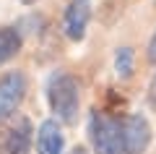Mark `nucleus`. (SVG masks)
Listing matches in <instances>:
<instances>
[{
  "label": "nucleus",
  "instance_id": "39448f33",
  "mask_svg": "<svg viewBox=\"0 0 156 154\" xmlns=\"http://www.w3.org/2000/svg\"><path fill=\"white\" fill-rule=\"evenodd\" d=\"M122 133H125V154H143L151 144V126L143 115H128L122 118Z\"/></svg>",
  "mask_w": 156,
  "mask_h": 154
},
{
  "label": "nucleus",
  "instance_id": "ddd939ff",
  "mask_svg": "<svg viewBox=\"0 0 156 154\" xmlns=\"http://www.w3.org/2000/svg\"><path fill=\"white\" fill-rule=\"evenodd\" d=\"M23 6H34V3H37V0H21Z\"/></svg>",
  "mask_w": 156,
  "mask_h": 154
},
{
  "label": "nucleus",
  "instance_id": "0eeeda50",
  "mask_svg": "<svg viewBox=\"0 0 156 154\" xmlns=\"http://www.w3.org/2000/svg\"><path fill=\"white\" fill-rule=\"evenodd\" d=\"M62 131L57 120H44L37 133V149L39 154H62Z\"/></svg>",
  "mask_w": 156,
  "mask_h": 154
},
{
  "label": "nucleus",
  "instance_id": "423d86ee",
  "mask_svg": "<svg viewBox=\"0 0 156 154\" xmlns=\"http://www.w3.org/2000/svg\"><path fill=\"white\" fill-rule=\"evenodd\" d=\"M91 18V0H70L65 16H62V32L70 42H81L86 37V26Z\"/></svg>",
  "mask_w": 156,
  "mask_h": 154
},
{
  "label": "nucleus",
  "instance_id": "20e7f679",
  "mask_svg": "<svg viewBox=\"0 0 156 154\" xmlns=\"http://www.w3.org/2000/svg\"><path fill=\"white\" fill-rule=\"evenodd\" d=\"M23 97H26V76L21 71L3 73L0 76V123L16 115Z\"/></svg>",
  "mask_w": 156,
  "mask_h": 154
},
{
  "label": "nucleus",
  "instance_id": "f03ea898",
  "mask_svg": "<svg viewBox=\"0 0 156 154\" xmlns=\"http://www.w3.org/2000/svg\"><path fill=\"white\" fill-rule=\"evenodd\" d=\"M89 133H91V144H94L96 154H125L122 118L94 110L89 120Z\"/></svg>",
  "mask_w": 156,
  "mask_h": 154
},
{
  "label": "nucleus",
  "instance_id": "7ed1b4c3",
  "mask_svg": "<svg viewBox=\"0 0 156 154\" xmlns=\"http://www.w3.org/2000/svg\"><path fill=\"white\" fill-rule=\"evenodd\" d=\"M31 149V123L23 115H11L0 128V154H29Z\"/></svg>",
  "mask_w": 156,
  "mask_h": 154
},
{
  "label": "nucleus",
  "instance_id": "1a4fd4ad",
  "mask_svg": "<svg viewBox=\"0 0 156 154\" xmlns=\"http://www.w3.org/2000/svg\"><path fill=\"white\" fill-rule=\"evenodd\" d=\"M115 68L120 78H130L133 76V50L130 47H120L115 55Z\"/></svg>",
  "mask_w": 156,
  "mask_h": 154
},
{
  "label": "nucleus",
  "instance_id": "9b49d317",
  "mask_svg": "<svg viewBox=\"0 0 156 154\" xmlns=\"http://www.w3.org/2000/svg\"><path fill=\"white\" fill-rule=\"evenodd\" d=\"M148 63L156 66V32H154V37H151V42H148Z\"/></svg>",
  "mask_w": 156,
  "mask_h": 154
},
{
  "label": "nucleus",
  "instance_id": "9d476101",
  "mask_svg": "<svg viewBox=\"0 0 156 154\" xmlns=\"http://www.w3.org/2000/svg\"><path fill=\"white\" fill-rule=\"evenodd\" d=\"M148 105L156 110V73H154V78H151V84H148Z\"/></svg>",
  "mask_w": 156,
  "mask_h": 154
},
{
  "label": "nucleus",
  "instance_id": "f257e3e1",
  "mask_svg": "<svg viewBox=\"0 0 156 154\" xmlns=\"http://www.w3.org/2000/svg\"><path fill=\"white\" fill-rule=\"evenodd\" d=\"M47 99H50L52 112L62 123H76L78 120V105H81V89L78 81L70 73H52L47 84Z\"/></svg>",
  "mask_w": 156,
  "mask_h": 154
},
{
  "label": "nucleus",
  "instance_id": "6e6552de",
  "mask_svg": "<svg viewBox=\"0 0 156 154\" xmlns=\"http://www.w3.org/2000/svg\"><path fill=\"white\" fill-rule=\"evenodd\" d=\"M21 50V34L13 26H0V66L18 55Z\"/></svg>",
  "mask_w": 156,
  "mask_h": 154
},
{
  "label": "nucleus",
  "instance_id": "f8f14e48",
  "mask_svg": "<svg viewBox=\"0 0 156 154\" xmlns=\"http://www.w3.org/2000/svg\"><path fill=\"white\" fill-rule=\"evenodd\" d=\"M70 154H89V152H86V149H83V146H76V149H73V152H70Z\"/></svg>",
  "mask_w": 156,
  "mask_h": 154
}]
</instances>
